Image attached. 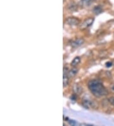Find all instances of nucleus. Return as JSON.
<instances>
[{
	"instance_id": "1",
	"label": "nucleus",
	"mask_w": 114,
	"mask_h": 126,
	"mask_svg": "<svg viewBox=\"0 0 114 126\" xmlns=\"http://www.w3.org/2000/svg\"><path fill=\"white\" fill-rule=\"evenodd\" d=\"M88 85L89 89L95 97H101L108 94V91L99 80H90Z\"/></svg>"
},
{
	"instance_id": "2",
	"label": "nucleus",
	"mask_w": 114,
	"mask_h": 126,
	"mask_svg": "<svg viewBox=\"0 0 114 126\" xmlns=\"http://www.w3.org/2000/svg\"><path fill=\"white\" fill-rule=\"evenodd\" d=\"M94 22V18H89L88 19H86L85 21L81 25V29H86V28H88L90 26L92 25V24Z\"/></svg>"
},
{
	"instance_id": "3",
	"label": "nucleus",
	"mask_w": 114,
	"mask_h": 126,
	"mask_svg": "<svg viewBox=\"0 0 114 126\" xmlns=\"http://www.w3.org/2000/svg\"><path fill=\"white\" fill-rule=\"evenodd\" d=\"M66 23L70 26H76L79 23V21L78 19L74 17H70V18H67L65 20Z\"/></svg>"
},
{
	"instance_id": "4",
	"label": "nucleus",
	"mask_w": 114,
	"mask_h": 126,
	"mask_svg": "<svg viewBox=\"0 0 114 126\" xmlns=\"http://www.w3.org/2000/svg\"><path fill=\"white\" fill-rule=\"evenodd\" d=\"M84 43V40L82 38H79L77 39V40H75L74 42H72V43H71V45L73 47L77 48L81 46Z\"/></svg>"
},
{
	"instance_id": "5",
	"label": "nucleus",
	"mask_w": 114,
	"mask_h": 126,
	"mask_svg": "<svg viewBox=\"0 0 114 126\" xmlns=\"http://www.w3.org/2000/svg\"><path fill=\"white\" fill-rule=\"evenodd\" d=\"M78 71H79V69L77 68H74L72 69H70L67 75L68 76L69 78H72V77H74L75 76H76V75L77 74Z\"/></svg>"
},
{
	"instance_id": "6",
	"label": "nucleus",
	"mask_w": 114,
	"mask_h": 126,
	"mask_svg": "<svg viewBox=\"0 0 114 126\" xmlns=\"http://www.w3.org/2000/svg\"><path fill=\"white\" fill-rule=\"evenodd\" d=\"M69 77L65 73H64L63 77V87H65L68 85V82H69Z\"/></svg>"
},
{
	"instance_id": "7",
	"label": "nucleus",
	"mask_w": 114,
	"mask_h": 126,
	"mask_svg": "<svg viewBox=\"0 0 114 126\" xmlns=\"http://www.w3.org/2000/svg\"><path fill=\"white\" fill-rule=\"evenodd\" d=\"M81 62V58L79 57H76L74 59V60L72 61L71 66L73 67H76V66H77L79 63Z\"/></svg>"
},
{
	"instance_id": "8",
	"label": "nucleus",
	"mask_w": 114,
	"mask_h": 126,
	"mask_svg": "<svg viewBox=\"0 0 114 126\" xmlns=\"http://www.w3.org/2000/svg\"><path fill=\"white\" fill-rule=\"evenodd\" d=\"M83 104H84V106H86V108H89L90 107H93V103L91 101H89V99H84L83 101Z\"/></svg>"
},
{
	"instance_id": "9",
	"label": "nucleus",
	"mask_w": 114,
	"mask_h": 126,
	"mask_svg": "<svg viewBox=\"0 0 114 126\" xmlns=\"http://www.w3.org/2000/svg\"><path fill=\"white\" fill-rule=\"evenodd\" d=\"M74 91L76 92L77 94H80L82 92V88L79 86V85L76 84L74 86Z\"/></svg>"
},
{
	"instance_id": "10",
	"label": "nucleus",
	"mask_w": 114,
	"mask_h": 126,
	"mask_svg": "<svg viewBox=\"0 0 114 126\" xmlns=\"http://www.w3.org/2000/svg\"><path fill=\"white\" fill-rule=\"evenodd\" d=\"M91 2H92L91 0H82L81 2V5L84 6H89L91 5Z\"/></svg>"
},
{
	"instance_id": "11",
	"label": "nucleus",
	"mask_w": 114,
	"mask_h": 126,
	"mask_svg": "<svg viewBox=\"0 0 114 126\" xmlns=\"http://www.w3.org/2000/svg\"><path fill=\"white\" fill-rule=\"evenodd\" d=\"M93 11H94V12L96 14H100V13L102 12V11L103 10H102V8H101L100 6H96V7H94Z\"/></svg>"
},
{
	"instance_id": "12",
	"label": "nucleus",
	"mask_w": 114,
	"mask_h": 126,
	"mask_svg": "<svg viewBox=\"0 0 114 126\" xmlns=\"http://www.w3.org/2000/svg\"><path fill=\"white\" fill-rule=\"evenodd\" d=\"M108 101L112 106H114V97H110L108 99Z\"/></svg>"
},
{
	"instance_id": "13",
	"label": "nucleus",
	"mask_w": 114,
	"mask_h": 126,
	"mask_svg": "<svg viewBox=\"0 0 114 126\" xmlns=\"http://www.w3.org/2000/svg\"><path fill=\"white\" fill-rule=\"evenodd\" d=\"M68 123H69V124H70L71 126H75V125L76 124V122H75L74 120H68Z\"/></svg>"
},
{
	"instance_id": "14",
	"label": "nucleus",
	"mask_w": 114,
	"mask_h": 126,
	"mask_svg": "<svg viewBox=\"0 0 114 126\" xmlns=\"http://www.w3.org/2000/svg\"><path fill=\"white\" fill-rule=\"evenodd\" d=\"M112 65V63L111 62H108V63H106V67H110V66Z\"/></svg>"
},
{
	"instance_id": "15",
	"label": "nucleus",
	"mask_w": 114,
	"mask_h": 126,
	"mask_svg": "<svg viewBox=\"0 0 114 126\" xmlns=\"http://www.w3.org/2000/svg\"><path fill=\"white\" fill-rule=\"evenodd\" d=\"M110 88H111L112 91H114V84H112V85L111 87H110Z\"/></svg>"
},
{
	"instance_id": "16",
	"label": "nucleus",
	"mask_w": 114,
	"mask_h": 126,
	"mask_svg": "<svg viewBox=\"0 0 114 126\" xmlns=\"http://www.w3.org/2000/svg\"><path fill=\"white\" fill-rule=\"evenodd\" d=\"M91 1H93V0H91Z\"/></svg>"
}]
</instances>
